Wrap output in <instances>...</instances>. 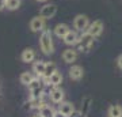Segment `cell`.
I'll return each mask as SVG.
<instances>
[{
	"label": "cell",
	"instance_id": "19",
	"mask_svg": "<svg viewBox=\"0 0 122 117\" xmlns=\"http://www.w3.org/2000/svg\"><path fill=\"white\" fill-rule=\"evenodd\" d=\"M20 7V0H5V8L10 11H15Z\"/></svg>",
	"mask_w": 122,
	"mask_h": 117
},
{
	"label": "cell",
	"instance_id": "7",
	"mask_svg": "<svg viewBox=\"0 0 122 117\" xmlns=\"http://www.w3.org/2000/svg\"><path fill=\"white\" fill-rule=\"evenodd\" d=\"M84 75V71L80 65H72L69 69V78L73 79V80H80L83 78Z\"/></svg>",
	"mask_w": 122,
	"mask_h": 117
},
{
	"label": "cell",
	"instance_id": "26",
	"mask_svg": "<svg viewBox=\"0 0 122 117\" xmlns=\"http://www.w3.org/2000/svg\"><path fill=\"white\" fill-rule=\"evenodd\" d=\"M37 1H41V3H42V1H46V0H37Z\"/></svg>",
	"mask_w": 122,
	"mask_h": 117
},
{
	"label": "cell",
	"instance_id": "25",
	"mask_svg": "<svg viewBox=\"0 0 122 117\" xmlns=\"http://www.w3.org/2000/svg\"><path fill=\"white\" fill-rule=\"evenodd\" d=\"M3 8H5V0H0V11Z\"/></svg>",
	"mask_w": 122,
	"mask_h": 117
},
{
	"label": "cell",
	"instance_id": "10",
	"mask_svg": "<svg viewBox=\"0 0 122 117\" xmlns=\"http://www.w3.org/2000/svg\"><path fill=\"white\" fill-rule=\"evenodd\" d=\"M76 59H77V52L75 49H66L62 53V60L65 63H73L76 61Z\"/></svg>",
	"mask_w": 122,
	"mask_h": 117
},
{
	"label": "cell",
	"instance_id": "22",
	"mask_svg": "<svg viewBox=\"0 0 122 117\" xmlns=\"http://www.w3.org/2000/svg\"><path fill=\"white\" fill-rule=\"evenodd\" d=\"M42 97H44V90H42V87L35 89V90H31V98H42Z\"/></svg>",
	"mask_w": 122,
	"mask_h": 117
},
{
	"label": "cell",
	"instance_id": "17",
	"mask_svg": "<svg viewBox=\"0 0 122 117\" xmlns=\"http://www.w3.org/2000/svg\"><path fill=\"white\" fill-rule=\"evenodd\" d=\"M61 82H62V75H61L60 72H57V71L49 78V84H52V86H54V87L61 84Z\"/></svg>",
	"mask_w": 122,
	"mask_h": 117
},
{
	"label": "cell",
	"instance_id": "15",
	"mask_svg": "<svg viewBox=\"0 0 122 117\" xmlns=\"http://www.w3.org/2000/svg\"><path fill=\"white\" fill-rule=\"evenodd\" d=\"M45 65H46V63L45 61H37V63H34V65H33V71L35 72V75L37 76H44V72H45Z\"/></svg>",
	"mask_w": 122,
	"mask_h": 117
},
{
	"label": "cell",
	"instance_id": "9",
	"mask_svg": "<svg viewBox=\"0 0 122 117\" xmlns=\"http://www.w3.org/2000/svg\"><path fill=\"white\" fill-rule=\"evenodd\" d=\"M62 39H64V42H65L66 45H76V44H77V41H79V35H77V33H76V31L69 30Z\"/></svg>",
	"mask_w": 122,
	"mask_h": 117
},
{
	"label": "cell",
	"instance_id": "21",
	"mask_svg": "<svg viewBox=\"0 0 122 117\" xmlns=\"http://www.w3.org/2000/svg\"><path fill=\"white\" fill-rule=\"evenodd\" d=\"M39 87H42V84H41V80L37 78H33V80H31L30 83H29V90H35V89H39Z\"/></svg>",
	"mask_w": 122,
	"mask_h": 117
},
{
	"label": "cell",
	"instance_id": "24",
	"mask_svg": "<svg viewBox=\"0 0 122 117\" xmlns=\"http://www.w3.org/2000/svg\"><path fill=\"white\" fill-rule=\"evenodd\" d=\"M117 63H118V67L122 69V55L119 57H118V60H117Z\"/></svg>",
	"mask_w": 122,
	"mask_h": 117
},
{
	"label": "cell",
	"instance_id": "13",
	"mask_svg": "<svg viewBox=\"0 0 122 117\" xmlns=\"http://www.w3.org/2000/svg\"><path fill=\"white\" fill-rule=\"evenodd\" d=\"M20 59H22L23 63H31L35 59V52L31 48H26L20 55Z\"/></svg>",
	"mask_w": 122,
	"mask_h": 117
},
{
	"label": "cell",
	"instance_id": "8",
	"mask_svg": "<svg viewBox=\"0 0 122 117\" xmlns=\"http://www.w3.org/2000/svg\"><path fill=\"white\" fill-rule=\"evenodd\" d=\"M50 100L54 102V104H61L62 100H64V91L61 90V89H53L50 91Z\"/></svg>",
	"mask_w": 122,
	"mask_h": 117
},
{
	"label": "cell",
	"instance_id": "14",
	"mask_svg": "<svg viewBox=\"0 0 122 117\" xmlns=\"http://www.w3.org/2000/svg\"><path fill=\"white\" fill-rule=\"evenodd\" d=\"M56 71H57V65L54 64V63H52V61H50V63H46V65H45V72H44V76H42V78L49 79Z\"/></svg>",
	"mask_w": 122,
	"mask_h": 117
},
{
	"label": "cell",
	"instance_id": "20",
	"mask_svg": "<svg viewBox=\"0 0 122 117\" xmlns=\"http://www.w3.org/2000/svg\"><path fill=\"white\" fill-rule=\"evenodd\" d=\"M19 80H20V83H22V84H25V86H29V83L33 80V75H31L30 72H23V74L20 75Z\"/></svg>",
	"mask_w": 122,
	"mask_h": 117
},
{
	"label": "cell",
	"instance_id": "11",
	"mask_svg": "<svg viewBox=\"0 0 122 117\" xmlns=\"http://www.w3.org/2000/svg\"><path fill=\"white\" fill-rule=\"evenodd\" d=\"M58 110H60L62 114H65L66 117H69V116H72V113L75 112V108L71 102H61V105L58 106Z\"/></svg>",
	"mask_w": 122,
	"mask_h": 117
},
{
	"label": "cell",
	"instance_id": "12",
	"mask_svg": "<svg viewBox=\"0 0 122 117\" xmlns=\"http://www.w3.org/2000/svg\"><path fill=\"white\" fill-rule=\"evenodd\" d=\"M69 26L68 25H65V23H58L56 27H54V34L58 37V38H64L65 37V34L69 31Z\"/></svg>",
	"mask_w": 122,
	"mask_h": 117
},
{
	"label": "cell",
	"instance_id": "16",
	"mask_svg": "<svg viewBox=\"0 0 122 117\" xmlns=\"http://www.w3.org/2000/svg\"><path fill=\"white\" fill-rule=\"evenodd\" d=\"M39 116L41 117H53L54 116V110L49 105H42L39 108Z\"/></svg>",
	"mask_w": 122,
	"mask_h": 117
},
{
	"label": "cell",
	"instance_id": "1",
	"mask_svg": "<svg viewBox=\"0 0 122 117\" xmlns=\"http://www.w3.org/2000/svg\"><path fill=\"white\" fill-rule=\"evenodd\" d=\"M39 46H41V50H42L45 55H52V53L54 52V45H53L50 30L45 29V30L42 31V34L39 37Z\"/></svg>",
	"mask_w": 122,
	"mask_h": 117
},
{
	"label": "cell",
	"instance_id": "23",
	"mask_svg": "<svg viewBox=\"0 0 122 117\" xmlns=\"http://www.w3.org/2000/svg\"><path fill=\"white\" fill-rule=\"evenodd\" d=\"M53 117H66V116H65V114H62V113L58 110V112H54V116H53Z\"/></svg>",
	"mask_w": 122,
	"mask_h": 117
},
{
	"label": "cell",
	"instance_id": "18",
	"mask_svg": "<svg viewBox=\"0 0 122 117\" xmlns=\"http://www.w3.org/2000/svg\"><path fill=\"white\" fill-rule=\"evenodd\" d=\"M109 116L110 117H122V108L119 105H113L109 109Z\"/></svg>",
	"mask_w": 122,
	"mask_h": 117
},
{
	"label": "cell",
	"instance_id": "5",
	"mask_svg": "<svg viewBox=\"0 0 122 117\" xmlns=\"http://www.w3.org/2000/svg\"><path fill=\"white\" fill-rule=\"evenodd\" d=\"M56 14H57V7L54 4H45L39 10V17H42L44 19H50Z\"/></svg>",
	"mask_w": 122,
	"mask_h": 117
},
{
	"label": "cell",
	"instance_id": "4",
	"mask_svg": "<svg viewBox=\"0 0 122 117\" xmlns=\"http://www.w3.org/2000/svg\"><path fill=\"white\" fill-rule=\"evenodd\" d=\"M103 29H105V26H103V22H102V21H94L92 23H90V25H88L87 33L96 38V37H99V35L103 33Z\"/></svg>",
	"mask_w": 122,
	"mask_h": 117
},
{
	"label": "cell",
	"instance_id": "2",
	"mask_svg": "<svg viewBox=\"0 0 122 117\" xmlns=\"http://www.w3.org/2000/svg\"><path fill=\"white\" fill-rule=\"evenodd\" d=\"M94 39L95 37H92L91 34H88L87 31L83 33V34L79 37V41H77V49L79 50H81V52H87L88 49L92 46V44H94Z\"/></svg>",
	"mask_w": 122,
	"mask_h": 117
},
{
	"label": "cell",
	"instance_id": "3",
	"mask_svg": "<svg viewBox=\"0 0 122 117\" xmlns=\"http://www.w3.org/2000/svg\"><path fill=\"white\" fill-rule=\"evenodd\" d=\"M88 25H90V22H88V17H87V15L79 14V15H76V17H75V19H73V27L77 31L87 30Z\"/></svg>",
	"mask_w": 122,
	"mask_h": 117
},
{
	"label": "cell",
	"instance_id": "6",
	"mask_svg": "<svg viewBox=\"0 0 122 117\" xmlns=\"http://www.w3.org/2000/svg\"><path fill=\"white\" fill-rule=\"evenodd\" d=\"M30 30L37 33V31L45 30V19L42 17H34L30 21Z\"/></svg>",
	"mask_w": 122,
	"mask_h": 117
}]
</instances>
